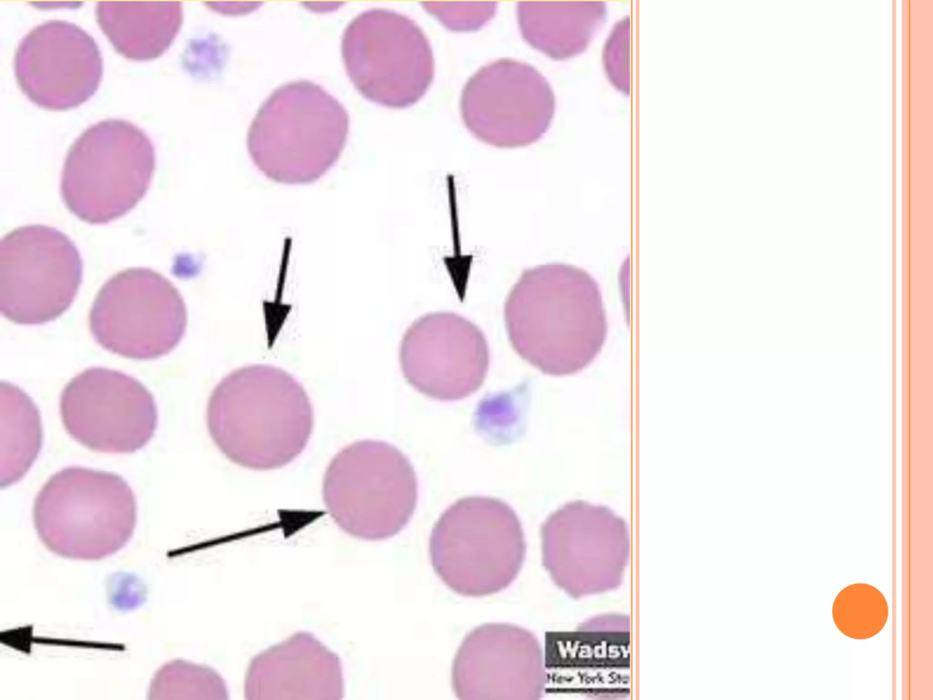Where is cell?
I'll return each instance as SVG.
<instances>
[{
    "label": "cell",
    "mask_w": 933,
    "mask_h": 700,
    "mask_svg": "<svg viewBox=\"0 0 933 700\" xmlns=\"http://www.w3.org/2000/svg\"><path fill=\"white\" fill-rule=\"evenodd\" d=\"M82 261L72 241L44 225L20 227L0 242V308L7 319L40 324L72 304L82 279Z\"/></svg>",
    "instance_id": "8fae6325"
},
{
    "label": "cell",
    "mask_w": 933,
    "mask_h": 700,
    "mask_svg": "<svg viewBox=\"0 0 933 700\" xmlns=\"http://www.w3.org/2000/svg\"><path fill=\"white\" fill-rule=\"evenodd\" d=\"M424 8L453 31H473L486 25L497 11L495 2H426Z\"/></svg>",
    "instance_id": "cb8c5ba5"
},
{
    "label": "cell",
    "mask_w": 933,
    "mask_h": 700,
    "mask_svg": "<svg viewBox=\"0 0 933 700\" xmlns=\"http://www.w3.org/2000/svg\"><path fill=\"white\" fill-rule=\"evenodd\" d=\"M348 130V114L333 96L313 82L294 81L278 88L259 109L248 151L270 180L310 183L336 163Z\"/></svg>",
    "instance_id": "3957f363"
},
{
    "label": "cell",
    "mask_w": 933,
    "mask_h": 700,
    "mask_svg": "<svg viewBox=\"0 0 933 700\" xmlns=\"http://www.w3.org/2000/svg\"><path fill=\"white\" fill-rule=\"evenodd\" d=\"M548 685L545 654L530 631L502 623L473 629L452 666V687L463 700H535Z\"/></svg>",
    "instance_id": "9a60e30c"
},
{
    "label": "cell",
    "mask_w": 933,
    "mask_h": 700,
    "mask_svg": "<svg viewBox=\"0 0 933 700\" xmlns=\"http://www.w3.org/2000/svg\"><path fill=\"white\" fill-rule=\"evenodd\" d=\"M464 124L479 140L498 148L538 141L549 129L555 98L547 79L532 66L509 58L479 68L460 99Z\"/></svg>",
    "instance_id": "7c38bea8"
},
{
    "label": "cell",
    "mask_w": 933,
    "mask_h": 700,
    "mask_svg": "<svg viewBox=\"0 0 933 700\" xmlns=\"http://www.w3.org/2000/svg\"><path fill=\"white\" fill-rule=\"evenodd\" d=\"M228 689L213 669L184 660H173L155 674L149 699H227Z\"/></svg>",
    "instance_id": "7402d4cb"
},
{
    "label": "cell",
    "mask_w": 933,
    "mask_h": 700,
    "mask_svg": "<svg viewBox=\"0 0 933 700\" xmlns=\"http://www.w3.org/2000/svg\"><path fill=\"white\" fill-rule=\"evenodd\" d=\"M149 136L123 119L87 129L70 148L62 170L61 195L68 210L91 224L114 221L148 191L155 170Z\"/></svg>",
    "instance_id": "52a82bcc"
},
{
    "label": "cell",
    "mask_w": 933,
    "mask_h": 700,
    "mask_svg": "<svg viewBox=\"0 0 933 700\" xmlns=\"http://www.w3.org/2000/svg\"><path fill=\"white\" fill-rule=\"evenodd\" d=\"M504 319L515 352L549 376L581 371L607 338L598 283L583 269L566 263L524 271L506 299Z\"/></svg>",
    "instance_id": "6da1fadb"
},
{
    "label": "cell",
    "mask_w": 933,
    "mask_h": 700,
    "mask_svg": "<svg viewBox=\"0 0 933 700\" xmlns=\"http://www.w3.org/2000/svg\"><path fill=\"white\" fill-rule=\"evenodd\" d=\"M91 333L105 349L139 360L173 350L187 327V309L177 288L159 273L132 268L110 278L89 315Z\"/></svg>",
    "instance_id": "9c48e42d"
},
{
    "label": "cell",
    "mask_w": 933,
    "mask_h": 700,
    "mask_svg": "<svg viewBox=\"0 0 933 700\" xmlns=\"http://www.w3.org/2000/svg\"><path fill=\"white\" fill-rule=\"evenodd\" d=\"M887 615V603L883 594L865 583L845 588L836 596L833 606L837 628L846 636L856 639L877 634L884 627Z\"/></svg>",
    "instance_id": "603a6c76"
},
{
    "label": "cell",
    "mask_w": 933,
    "mask_h": 700,
    "mask_svg": "<svg viewBox=\"0 0 933 700\" xmlns=\"http://www.w3.org/2000/svg\"><path fill=\"white\" fill-rule=\"evenodd\" d=\"M629 618L593 617L575 631L549 642L547 673L555 671L572 691L596 697L629 693Z\"/></svg>",
    "instance_id": "e0dca14e"
},
{
    "label": "cell",
    "mask_w": 933,
    "mask_h": 700,
    "mask_svg": "<svg viewBox=\"0 0 933 700\" xmlns=\"http://www.w3.org/2000/svg\"><path fill=\"white\" fill-rule=\"evenodd\" d=\"M342 55L356 89L384 107L414 105L434 78L426 36L415 21L392 10L371 9L354 18L343 36Z\"/></svg>",
    "instance_id": "ba28073f"
},
{
    "label": "cell",
    "mask_w": 933,
    "mask_h": 700,
    "mask_svg": "<svg viewBox=\"0 0 933 700\" xmlns=\"http://www.w3.org/2000/svg\"><path fill=\"white\" fill-rule=\"evenodd\" d=\"M603 2H519L517 16L523 38L553 59L583 52L603 25Z\"/></svg>",
    "instance_id": "ffe728a7"
},
{
    "label": "cell",
    "mask_w": 933,
    "mask_h": 700,
    "mask_svg": "<svg viewBox=\"0 0 933 700\" xmlns=\"http://www.w3.org/2000/svg\"><path fill=\"white\" fill-rule=\"evenodd\" d=\"M429 554L449 589L480 597L514 582L524 563L526 540L518 516L508 503L466 497L450 505L434 525Z\"/></svg>",
    "instance_id": "5b68a950"
},
{
    "label": "cell",
    "mask_w": 933,
    "mask_h": 700,
    "mask_svg": "<svg viewBox=\"0 0 933 700\" xmlns=\"http://www.w3.org/2000/svg\"><path fill=\"white\" fill-rule=\"evenodd\" d=\"M103 73L99 48L78 26L60 20L42 23L19 43L15 74L23 91L36 106L62 111L88 100Z\"/></svg>",
    "instance_id": "2e32d148"
},
{
    "label": "cell",
    "mask_w": 933,
    "mask_h": 700,
    "mask_svg": "<svg viewBox=\"0 0 933 700\" xmlns=\"http://www.w3.org/2000/svg\"><path fill=\"white\" fill-rule=\"evenodd\" d=\"M630 21L620 20L613 28L603 50V63L610 82L619 90H630Z\"/></svg>",
    "instance_id": "d4e9b609"
},
{
    "label": "cell",
    "mask_w": 933,
    "mask_h": 700,
    "mask_svg": "<svg viewBox=\"0 0 933 700\" xmlns=\"http://www.w3.org/2000/svg\"><path fill=\"white\" fill-rule=\"evenodd\" d=\"M37 535L55 554L95 561L120 551L137 523V501L119 476L69 467L41 488L33 507Z\"/></svg>",
    "instance_id": "277c9868"
},
{
    "label": "cell",
    "mask_w": 933,
    "mask_h": 700,
    "mask_svg": "<svg viewBox=\"0 0 933 700\" xmlns=\"http://www.w3.org/2000/svg\"><path fill=\"white\" fill-rule=\"evenodd\" d=\"M324 505L347 534L381 540L399 533L416 508L418 482L408 458L382 440L355 441L330 461L323 479Z\"/></svg>",
    "instance_id": "8992f818"
},
{
    "label": "cell",
    "mask_w": 933,
    "mask_h": 700,
    "mask_svg": "<svg viewBox=\"0 0 933 700\" xmlns=\"http://www.w3.org/2000/svg\"><path fill=\"white\" fill-rule=\"evenodd\" d=\"M60 415L74 439L104 453L140 449L158 423L150 392L134 377L105 367L88 368L66 386Z\"/></svg>",
    "instance_id": "4fadbf2b"
},
{
    "label": "cell",
    "mask_w": 933,
    "mask_h": 700,
    "mask_svg": "<svg viewBox=\"0 0 933 700\" xmlns=\"http://www.w3.org/2000/svg\"><path fill=\"white\" fill-rule=\"evenodd\" d=\"M489 358L479 327L451 312L416 319L404 334L399 349L407 383L417 392L446 402L476 393L487 377Z\"/></svg>",
    "instance_id": "5bb4252c"
},
{
    "label": "cell",
    "mask_w": 933,
    "mask_h": 700,
    "mask_svg": "<svg viewBox=\"0 0 933 700\" xmlns=\"http://www.w3.org/2000/svg\"><path fill=\"white\" fill-rule=\"evenodd\" d=\"M0 484L10 486L28 471L42 446V425L33 400L19 387L2 382Z\"/></svg>",
    "instance_id": "44dd1931"
},
{
    "label": "cell",
    "mask_w": 933,
    "mask_h": 700,
    "mask_svg": "<svg viewBox=\"0 0 933 700\" xmlns=\"http://www.w3.org/2000/svg\"><path fill=\"white\" fill-rule=\"evenodd\" d=\"M97 23L114 48L136 61L159 57L171 46L182 23L179 2H99Z\"/></svg>",
    "instance_id": "d6986e66"
},
{
    "label": "cell",
    "mask_w": 933,
    "mask_h": 700,
    "mask_svg": "<svg viewBox=\"0 0 933 700\" xmlns=\"http://www.w3.org/2000/svg\"><path fill=\"white\" fill-rule=\"evenodd\" d=\"M247 699H340L338 656L315 636L299 632L257 654L244 682Z\"/></svg>",
    "instance_id": "ac0fdd59"
},
{
    "label": "cell",
    "mask_w": 933,
    "mask_h": 700,
    "mask_svg": "<svg viewBox=\"0 0 933 700\" xmlns=\"http://www.w3.org/2000/svg\"><path fill=\"white\" fill-rule=\"evenodd\" d=\"M540 535L543 565L569 596L603 593L621 584L630 530L609 508L582 500L566 503L546 519Z\"/></svg>",
    "instance_id": "30bf717a"
},
{
    "label": "cell",
    "mask_w": 933,
    "mask_h": 700,
    "mask_svg": "<svg viewBox=\"0 0 933 700\" xmlns=\"http://www.w3.org/2000/svg\"><path fill=\"white\" fill-rule=\"evenodd\" d=\"M206 417L219 450L254 470L292 462L306 448L314 423L302 384L269 365L242 366L224 376L210 396Z\"/></svg>",
    "instance_id": "7a4b0ae2"
}]
</instances>
